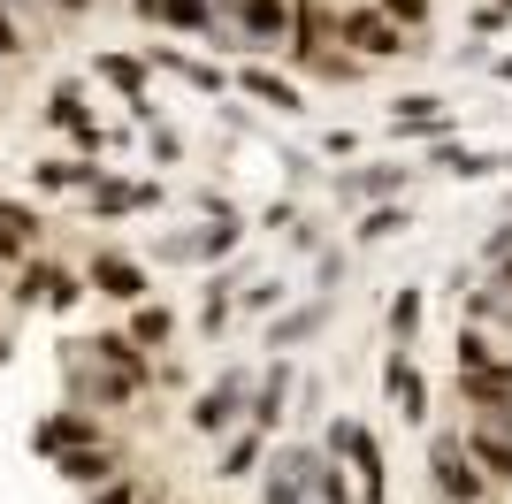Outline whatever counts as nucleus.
<instances>
[{"mask_svg": "<svg viewBox=\"0 0 512 504\" xmlns=\"http://www.w3.org/2000/svg\"><path fill=\"white\" fill-rule=\"evenodd\" d=\"M383 16H390V23H421L428 0H383Z\"/></svg>", "mask_w": 512, "mask_h": 504, "instance_id": "a878e982", "label": "nucleus"}, {"mask_svg": "<svg viewBox=\"0 0 512 504\" xmlns=\"http://www.w3.org/2000/svg\"><path fill=\"white\" fill-rule=\"evenodd\" d=\"M260 459V436H245V443H230V474H245V466Z\"/></svg>", "mask_w": 512, "mask_h": 504, "instance_id": "cd10ccee", "label": "nucleus"}, {"mask_svg": "<svg viewBox=\"0 0 512 504\" xmlns=\"http://www.w3.org/2000/svg\"><path fill=\"white\" fill-rule=\"evenodd\" d=\"M237 23H245V39H283V23H291V8L283 0H237Z\"/></svg>", "mask_w": 512, "mask_h": 504, "instance_id": "0eeeda50", "label": "nucleus"}, {"mask_svg": "<svg viewBox=\"0 0 512 504\" xmlns=\"http://www.w3.org/2000/svg\"><path fill=\"white\" fill-rule=\"evenodd\" d=\"M314 321H321V314H291V321H283V329H276V352H283V344H299V336L314 329Z\"/></svg>", "mask_w": 512, "mask_h": 504, "instance_id": "bb28decb", "label": "nucleus"}, {"mask_svg": "<svg viewBox=\"0 0 512 504\" xmlns=\"http://www.w3.org/2000/svg\"><path fill=\"white\" fill-rule=\"evenodd\" d=\"M100 298H146V268L123 260V252H92V275H85Z\"/></svg>", "mask_w": 512, "mask_h": 504, "instance_id": "f03ea898", "label": "nucleus"}, {"mask_svg": "<svg viewBox=\"0 0 512 504\" xmlns=\"http://www.w3.org/2000/svg\"><path fill=\"white\" fill-rule=\"evenodd\" d=\"M459 367H497V352L482 344V336H459Z\"/></svg>", "mask_w": 512, "mask_h": 504, "instance_id": "4be33fe9", "label": "nucleus"}, {"mask_svg": "<svg viewBox=\"0 0 512 504\" xmlns=\"http://www.w3.org/2000/svg\"><path fill=\"white\" fill-rule=\"evenodd\" d=\"M505 283H512V268H505Z\"/></svg>", "mask_w": 512, "mask_h": 504, "instance_id": "f704fd0d", "label": "nucleus"}, {"mask_svg": "<svg viewBox=\"0 0 512 504\" xmlns=\"http://www.w3.org/2000/svg\"><path fill=\"white\" fill-rule=\"evenodd\" d=\"M54 8H69V16H77V8H85V0H54Z\"/></svg>", "mask_w": 512, "mask_h": 504, "instance_id": "473e14b6", "label": "nucleus"}, {"mask_svg": "<svg viewBox=\"0 0 512 504\" xmlns=\"http://www.w3.org/2000/svg\"><path fill=\"white\" fill-rule=\"evenodd\" d=\"M31 443H39V451H77V443H100V428H92L85 413H62V420H46Z\"/></svg>", "mask_w": 512, "mask_h": 504, "instance_id": "6e6552de", "label": "nucleus"}, {"mask_svg": "<svg viewBox=\"0 0 512 504\" xmlns=\"http://www.w3.org/2000/svg\"><path fill=\"white\" fill-rule=\"evenodd\" d=\"M474 459L490 466L497 482H512V428H474V443H467Z\"/></svg>", "mask_w": 512, "mask_h": 504, "instance_id": "1a4fd4ad", "label": "nucleus"}, {"mask_svg": "<svg viewBox=\"0 0 512 504\" xmlns=\"http://www.w3.org/2000/svg\"><path fill=\"white\" fill-rule=\"evenodd\" d=\"M444 168H451V176H490V161H482V153H444Z\"/></svg>", "mask_w": 512, "mask_h": 504, "instance_id": "393cba45", "label": "nucleus"}, {"mask_svg": "<svg viewBox=\"0 0 512 504\" xmlns=\"http://www.w3.org/2000/svg\"><path fill=\"white\" fill-rule=\"evenodd\" d=\"M46 115H54V123H85V92H77V84H62V92H54V107H46Z\"/></svg>", "mask_w": 512, "mask_h": 504, "instance_id": "a211bd4d", "label": "nucleus"}, {"mask_svg": "<svg viewBox=\"0 0 512 504\" xmlns=\"http://www.w3.org/2000/svg\"><path fill=\"white\" fill-rule=\"evenodd\" d=\"M344 451H352V466L367 474V497H383V451H375V436H367V428H352V436H344Z\"/></svg>", "mask_w": 512, "mask_h": 504, "instance_id": "9b49d317", "label": "nucleus"}, {"mask_svg": "<svg viewBox=\"0 0 512 504\" xmlns=\"http://www.w3.org/2000/svg\"><path fill=\"white\" fill-rule=\"evenodd\" d=\"M314 46H321V8L306 0V16H299V62H314Z\"/></svg>", "mask_w": 512, "mask_h": 504, "instance_id": "aec40b11", "label": "nucleus"}, {"mask_svg": "<svg viewBox=\"0 0 512 504\" xmlns=\"http://www.w3.org/2000/svg\"><path fill=\"white\" fill-rule=\"evenodd\" d=\"M390 184H406V168H367V176H352V191H390Z\"/></svg>", "mask_w": 512, "mask_h": 504, "instance_id": "412c9836", "label": "nucleus"}, {"mask_svg": "<svg viewBox=\"0 0 512 504\" xmlns=\"http://www.w3.org/2000/svg\"><path fill=\"white\" fill-rule=\"evenodd\" d=\"M16 252H23V237L8 230V222H0V260H16Z\"/></svg>", "mask_w": 512, "mask_h": 504, "instance_id": "c756f323", "label": "nucleus"}, {"mask_svg": "<svg viewBox=\"0 0 512 504\" xmlns=\"http://www.w3.org/2000/svg\"><path fill=\"white\" fill-rule=\"evenodd\" d=\"M283 390H291V367H276V375H268V390L253 398V420H260V428H276V413H283Z\"/></svg>", "mask_w": 512, "mask_h": 504, "instance_id": "2eb2a0df", "label": "nucleus"}, {"mask_svg": "<svg viewBox=\"0 0 512 504\" xmlns=\"http://www.w3.org/2000/svg\"><path fill=\"white\" fill-rule=\"evenodd\" d=\"M428 466H436V489H444L451 504H474V497H482L474 451H459V443H436V451H428Z\"/></svg>", "mask_w": 512, "mask_h": 504, "instance_id": "f257e3e1", "label": "nucleus"}, {"mask_svg": "<svg viewBox=\"0 0 512 504\" xmlns=\"http://www.w3.org/2000/svg\"><path fill=\"white\" fill-rule=\"evenodd\" d=\"M237 398H245V382H214L207 398L192 405V428H199V436H214V428H230V420H237Z\"/></svg>", "mask_w": 512, "mask_h": 504, "instance_id": "39448f33", "label": "nucleus"}, {"mask_svg": "<svg viewBox=\"0 0 512 504\" xmlns=\"http://www.w3.org/2000/svg\"><path fill=\"white\" fill-rule=\"evenodd\" d=\"M161 336H169V314H161V306H138V314H130V344H161Z\"/></svg>", "mask_w": 512, "mask_h": 504, "instance_id": "dca6fc26", "label": "nucleus"}, {"mask_svg": "<svg viewBox=\"0 0 512 504\" xmlns=\"http://www.w3.org/2000/svg\"><path fill=\"white\" fill-rule=\"evenodd\" d=\"M138 199H153V191H130V184H92V207H100V214H123V207H138Z\"/></svg>", "mask_w": 512, "mask_h": 504, "instance_id": "f3484780", "label": "nucleus"}, {"mask_svg": "<svg viewBox=\"0 0 512 504\" xmlns=\"http://www.w3.org/2000/svg\"><path fill=\"white\" fill-rule=\"evenodd\" d=\"M100 504H138V497H130V482H107V497Z\"/></svg>", "mask_w": 512, "mask_h": 504, "instance_id": "7c9ffc66", "label": "nucleus"}, {"mask_svg": "<svg viewBox=\"0 0 512 504\" xmlns=\"http://www.w3.org/2000/svg\"><path fill=\"white\" fill-rule=\"evenodd\" d=\"M100 77H107V84H123L138 115H153V107H146V92H138V62H123V54H100Z\"/></svg>", "mask_w": 512, "mask_h": 504, "instance_id": "ddd939ff", "label": "nucleus"}, {"mask_svg": "<svg viewBox=\"0 0 512 504\" xmlns=\"http://www.w3.org/2000/svg\"><path fill=\"white\" fill-rule=\"evenodd\" d=\"M344 39L360 46V54H406V39H398V23L375 16V8H360V16H344Z\"/></svg>", "mask_w": 512, "mask_h": 504, "instance_id": "20e7f679", "label": "nucleus"}, {"mask_svg": "<svg viewBox=\"0 0 512 504\" xmlns=\"http://www.w3.org/2000/svg\"><path fill=\"white\" fill-rule=\"evenodd\" d=\"M130 8H138V16L153 23V16H161V8H169V0H130Z\"/></svg>", "mask_w": 512, "mask_h": 504, "instance_id": "2f4dec72", "label": "nucleus"}, {"mask_svg": "<svg viewBox=\"0 0 512 504\" xmlns=\"http://www.w3.org/2000/svg\"><path fill=\"white\" fill-rule=\"evenodd\" d=\"M390 398L406 405V420H421V413H428V382H421V375H413L406 359H390Z\"/></svg>", "mask_w": 512, "mask_h": 504, "instance_id": "9d476101", "label": "nucleus"}, {"mask_svg": "<svg viewBox=\"0 0 512 504\" xmlns=\"http://www.w3.org/2000/svg\"><path fill=\"white\" fill-rule=\"evenodd\" d=\"M398 230H406V214H390V207H383V214H367V230H360V237H398Z\"/></svg>", "mask_w": 512, "mask_h": 504, "instance_id": "b1692460", "label": "nucleus"}, {"mask_svg": "<svg viewBox=\"0 0 512 504\" xmlns=\"http://www.w3.org/2000/svg\"><path fill=\"white\" fill-rule=\"evenodd\" d=\"M39 184H46V191H69V184H100V168H85V161H46V168H39Z\"/></svg>", "mask_w": 512, "mask_h": 504, "instance_id": "4468645a", "label": "nucleus"}, {"mask_svg": "<svg viewBox=\"0 0 512 504\" xmlns=\"http://www.w3.org/2000/svg\"><path fill=\"white\" fill-rule=\"evenodd\" d=\"M268 504H299V482H291V474H268Z\"/></svg>", "mask_w": 512, "mask_h": 504, "instance_id": "c85d7f7f", "label": "nucleus"}, {"mask_svg": "<svg viewBox=\"0 0 512 504\" xmlns=\"http://www.w3.org/2000/svg\"><path fill=\"white\" fill-rule=\"evenodd\" d=\"M245 92H253V100H268L276 115H299V92H291V84H276L268 69H245Z\"/></svg>", "mask_w": 512, "mask_h": 504, "instance_id": "f8f14e48", "label": "nucleus"}, {"mask_svg": "<svg viewBox=\"0 0 512 504\" xmlns=\"http://www.w3.org/2000/svg\"><path fill=\"white\" fill-rule=\"evenodd\" d=\"M413 321H421V298H398V306H390V329H398V336H413Z\"/></svg>", "mask_w": 512, "mask_h": 504, "instance_id": "5701e85b", "label": "nucleus"}, {"mask_svg": "<svg viewBox=\"0 0 512 504\" xmlns=\"http://www.w3.org/2000/svg\"><path fill=\"white\" fill-rule=\"evenodd\" d=\"M0 359H8V344H0Z\"/></svg>", "mask_w": 512, "mask_h": 504, "instance_id": "72a5a7b5", "label": "nucleus"}, {"mask_svg": "<svg viewBox=\"0 0 512 504\" xmlns=\"http://www.w3.org/2000/svg\"><path fill=\"white\" fill-rule=\"evenodd\" d=\"M54 459H62V482H115V459H107L100 443H77V451H54Z\"/></svg>", "mask_w": 512, "mask_h": 504, "instance_id": "423d86ee", "label": "nucleus"}, {"mask_svg": "<svg viewBox=\"0 0 512 504\" xmlns=\"http://www.w3.org/2000/svg\"><path fill=\"white\" fill-rule=\"evenodd\" d=\"M161 23H184V31H207V0H169Z\"/></svg>", "mask_w": 512, "mask_h": 504, "instance_id": "6ab92c4d", "label": "nucleus"}, {"mask_svg": "<svg viewBox=\"0 0 512 504\" xmlns=\"http://www.w3.org/2000/svg\"><path fill=\"white\" fill-rule=\"evenodd\" d=\"M16 298L23 306H31V298H39V306H77V298H85V283H77V275H62V268H23V283H16Z\"/></svg>", "mask_w": 512, "mask_h": 504, "instance_id": "7ed1b4c3", "label": "nucleus"}]
</instances>
